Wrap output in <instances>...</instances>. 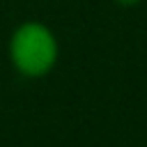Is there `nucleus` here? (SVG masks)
Listing matches in <instances>:
<instances>
[{
    "instance_id": "f257e3e1",
    "label": "nucleus",
    "mask_w": 147,
    "mask_h": 147,
    "mask_svg": "<svg viewBox=\"0 0 147 147\" xmlns=\"http://www.w3.org/2000/svg\"><path fill=\"white\" fill-rule=\"evenodd\" d=\"M7 55L14 71L23 78H44L57 64L60 44L44 21H23L9 34Z\"/></svg>"
},
{
    "instance_id": "f03ea898",
    "label": "nucleus",
    "mask_w": 147,
    "mask_h": 147,
    "mask_svg": "<svg viewBox=\"0 0 147 147\" xmlns=\"http://www.w3.org/2000/svg\"><path fill=\"white\" fill-rule=\"evenodd\" d=\"M113 2H115V5H119V7H126V9H129V7H136V5H138V2H142V0H113Z\"/></svg>"
}]
</instances>
